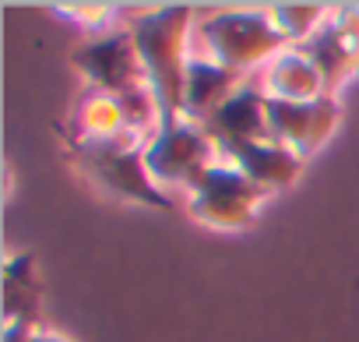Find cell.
I'll return each instance as SVG.
<instances>
[{"label":"cell","mask_w":359,"mask_h":342,"mask_svg":"<svg viewBox=\"0 0 359 342\" xmlns=\"http://www.w3.org/2000/svg\"><path fill=\"white\" fill-rule=\"evenodd\" d=\"M194 8L187 4H165L144 11L130 22V36L144 67V78L162 106V127L184 120V88L191 67V36H194Z\"/></svg>","instance_id":"6da1fadb"},{"label":"cell","mask_w":359,"mask_h":342,"mask_svg":"<svg viewBox=\"0 0 359 342\" xmlns=\"http://www.w3.org/2000/svg\"><path fill=\"white\" fill-rule=\"evenodd\" d=\"M194 39L201 43V57L236 71V74H250V71H264L282 50H289V43L282 39V32L275 29L268 8H226L215 11L208 18H201L194 25Z\"/></svg>","instance_id":"7a4b0ae2"},{"label":"cell","mask_w":359,"mask_h":342,"mask_svg":"<svg viewBox=\"0 0 359 342\" xmlns=\"http://www.w3.org/2000/svg\"><path fill=\"white\" fill-rule=\"evenodd\" d=\"M144 145L141 138L127 134L120 141H102V145H71L78 166L113 198L141 205V209H172V198L151 180L144 166Z\"/></svg>","instance_id":"3957f363"},{"label":"cell","mask_w":359,"mask_h":342,"mask_svg":"<svg viewBox=\"0 0 359 342\" xmlns=\"http://www.w3.org/2000/svg\"><path fill=\"white\" fill-rule=\"evenodd\" d=\"M264 198H268V191H261L236 166L219 159L191 184L187 212H191L194 223H201L208 230L236 233V230H247L257 219V209H261Z\"/></svg>","instance_id":"277c9868"},{"label":"cell","mask_w":359,"mask_h":342,"mask_svg":"<svg viewBox=\"0 0 359 342\" xmlns=\"http://www.w3.org/2000/svg\"><path fill=\"white\" fill-rule=\"evenodd\" d=\"M212 162H219V152L208 141V134L198 124H191V120L162 127L144 145V166H148L151 180L165 195H169V188L191 191V184L205 173Z\"/></svg>","instance_id":"5b68a950"},{"label":"cell","mask_w":359,"mask_h":342,"mask_svg":"<svg viewBox=\"0 0 359 342\" xmlns=\"http://www.w3.org/2000/svg\"><path fill=\"white\" fill-rule=\"evenodd\" d=\"M71 67L85 78L92 92H106V96H123L148 81L130 29H113L106 36L81 43L71 53Z\"/></svg>","instance_id":"8992f818"},{"label":"cell","mask_w":359,"mask_h":342,"mask_svg":"<svg viewBox=\"0 0 359 342\" xmlns=\"http://www.w3.org/2000/svg\"><path fill=\"white\" fill-rule=\"evenodd\" d=\"M341 124V106L334 96H324L317 103H282L268 99V134L271 141L285 145L299 159H310L317 148L327 145V138Z\"/></svg>","instance_id":"52a82bcc"},{"label":"cell","mask_w":359,"mask_h":342,"mask_svg":"<svg viewBox=\"0 0 359 342\" xmlns=\"http://www.w3.org/2000/svg\"><path fill=\"white\" fill-rule=\"evenodd\" d=\"M303 50L313 57L327 81V96L338 99V92L359 78V8H338L320 25V32L303 43Z\"/></svg>","instance_id":"ba28073f"},{"label":"cell","mask_w":359,"mask_h":342,"mask_svg":"<svg viewBox=\"0 0 359 342\" xmlns=\"http://www.w3.org/2000/svg\"><path fill=\"white\" fill-rule=\"evenodd\" d=\"M201 131L208 134V141L215 145L219 159H226L229 152L254 145V141H268V96L261 92V85H243L226 106H219Z\"/></svg>","instance_id":"9c48e42d"},{"label":"cell","mask_w":359,"mask_h":342,"mask_svg":"<svg viewBox=\"0 0 359 342\" xmlns=\"http://www.w3.org/2000/svg\"><path fill=\"white\" fill-rule=\"evenodd\" d=\"M261 92L282 103H317L327 96V81L303 46H289L261 71Z\"/></svg>","instance_id":"30bf717a"},{"label":"cell","mask_w":359,"mask_h":342,"mask_svg":"<svg viewBox=\"0 0 359 342\" xmlns=\"http://www.w3.org/2000/svg\"><path fill=\"white\" fill-rule=\"evenodd\" d=\"M247 85L243 74L208 60V57H191V67H187V88H184V120L191 124H205L219 106H226L240 88Z\"/></svg>","instance_id":"8fae6325"},{"label":"cell","mask_w":359,"mask_h":342,"mask_svg":"<svg viewBox=\"0 0 359 342\" xmlns=\"http://www.w3.org/2000/svg\"><path fill=\"white\" fill-rule=\"evenodd\" d=\"M222 162L236 166L247 180H254L261 191H282V188H292L303 173V159L296 152H289L285 145L278 141H254V145H243L236 152H229Z\"/></svg>","instance_id":"7c38bea8"},{"label":"cell","mask_w":359,"mask_h":342,"mask_svg":"<svg viewBox=\"0 0 359 342\" xmlns=\"http://www.w3.org/2000/svg\"><path fill=\"white\" fill-rule=\"evenodd\" d=\"M130 131H127L123 106H120L116 96H106V92H92L88 88L74 103V110L67 117V145H102V141H120Z\"/></svg>","instance_id":"4fadbf2b"},{"label":"cell","mask_w":359,"mask_h":342,"mask_svg":"<svg viewBox=\"0 0 359 342\" xmlns=\"http://www.w3.org/2000/svg\"><path fill=\"white\" fill-rule=\"evenodd\" d=\"M36 310H39L36 254L18 251L4 261V324H36Z\"/></svg>","instance_id":"5bb4252c"},{"label":"cell","mask_w":359,"mask_h":342,"mask_svg":"<svg viewBox=\"0 0 359 342\" xmlns=\"http://www.w3.org/2000/svg\"><path fill=\"white\" fill-rule=\"evenodd\" d=\"M268 15H271L275 29L282 32V39H285L289 46L310 43V39L320 32V25L331 18V11H327L324 4H271Z\"/></svg>","instance_id":"9a60e30c"},{"label":"cell","mask_w":359,"mask_h":342,"mask_svg":"<svg viewBox=\"0 0 359 342\" xmlns=\"http://www.w3.org/2000/svg\"><path fill=\"white\" fill-rule=\"evenodd\" d=\"M53 11L67 15L71 22H78V25L99 32V36L113 32L109 25H113V18H116V8H113V4H53Z\"/></svg>","instance_id":"2e32d148"},{"label":"cell","mask_w":359,"mask_h":342,"mask_svg":"<svg viewBox=\"0 0 359 342\" xmlns=\"http://www.w3.org/2000/svg\"><path fill=\"white\" fill-rule=\"evenodd\" d=\"M29 342H67L64 335H57V331H46V328H32V335H29Z\"/></svg>","instance_id":"e0dca14e"}]
</instances>
